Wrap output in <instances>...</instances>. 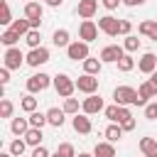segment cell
<instances>
[{
  "instance_id": "6da1fadb",
  "label": "cell",
  "mask_w": 157,
  "mask_h": 157,
  "mask_svg": "<svg viewBox=\"0 0 157 157\" xmlns=\"http://www.w3.org/2000/svg\"><path fill=\"white\" fill-rule=\"evenodd\" d=\"M113 101H115L118 105H137V108H145V105H147V101H145L132 86H118V88L113 91Z\"/></svg>"
},
{
  "instance_id": "7a4b0ae2",
  "label": "cell",
  "mask_w": 157,
  "mask_h": 157,
  "mask_svg": "<svg viewBox=\"0 0 157 157\" xmlns=\"http://www.w3.org/2000/svg\"><path fill=\"white\" fill-rule=\"evenodd\" d=\"M42 15H44V5L42 2H37V0L25 2V17L29 20L32 29H39L42 27Z\"/></svg>"
},
{
  "instance_id": "3957f363",
  "label": "cell",
  "mask_w": 157,
  "mask_h": 157,
  "mask_svg": "<svg viewBox=\"0 0 157 157\" xmlns=\"http://www.w3.org/2000/svg\"><path fill=\"white\" fill-rule=\"evenodd\" d=\"M49 83H54V78H52L49 74H44V71L32 74V76L27 78V93H42V91L49 88Z\"/></svg>"
},
{
  "instance_id": "277c9868",
  "label": "cell",
  "mask_w": 157,
  "mask_h": 157,
  "mask_svg": "<svg viewBox=\"0 0 157 157\" xmlns=\"http://www.w3.org/2000/svg\"><path fill=\"white\" fill-rule=\"evenodd\" d=\"M54 91L61 96V98H71L74 91H76V81L66 74H56L54 76Z\"/></svg>"
},
{
  "instance_id": "5b68a950",
  "label": "cell",
  "mask_w": 157,
  "mask_h": 157,
  "mask_svg": "<svg viewBox=\"0 0 157 157\" xmlns=\"http://www.w3.org/2000/svg\"><path fill=\"white\" fill-rule=\"evenodd\" d=\"M2 64L12 71V69H20L22 64H27V54H22L17 47H7L5 54H2Z\"/></svg>"
},
{
  "instance_id": "8992f818",
  "label": "cell",
  "mask_w": 157,
  "mask_h": 157,
  "mask_svg": "<svg viewBox=\"0 0 157 157\" xmlns=\"http://www.w3.org/2000/svg\"><path fill=\"white\" fill-rule=\"evenodd\" d=\"M66 56H69L71 61H83V59H88V56H91V52H88V42H83V39L71 42V44L66 47Z\"/></svg>"
},
{
  "instance_id": "52a82bcc",
  "label": "cell",
  "mask_w": 157,
  "mask_h": 157,
  "mask_svg": "<svg viewBox=\"0 0 157 157\" xmlns=\"http://www.w3.org/2000/svg\"><path fill=\"white\" fill-rule=\"evenodd\" d=\"M125 56V47H120V44H108V47H103L101 49V61L103 64H118L120 59Z\"/></svg>"
},
{
  "instance_id": "ba28073f",
  "label": "cell",
  "mask_w": 157,
  "mask_h": 157,
  "mask_svg": "<svg viewBox=\"0 0 157 157\" xmlns=\"http://www.w3.org/2000/svg\"><path fill=\"white\" fill-rule=\"evenodd\" d=\"M98 29L108 37H118L120 34V20L113 15H103V17H98Z\"/></svg>"
},
{
  "instance_id": "9c48e42d",
  "label": "cell",
  "mask_w": 157,
  "mask_h": 157,
  "mask_svg": "<svg viewBox=\"0 0 157 157\" xmlns=\"http://www.w3.org/2000/svg\"><path fill=\"white\" fill-rule=\"evenodd\" d=\"M76 91H78V93H86V96L96 93V91H98V76H93V74H81V76L76 78Z\"/></svg>"
},
{
  "instance_id": "30bf717a",
  "label": "cell",
  "mask_w": 157,
  "mask_h": 157,
  "mask_svg": "<svg viewBox=\"0 0 157 157\" xmlns=\"http://www.w3.org/2000/svg\"><path fill=\"white\" fill-rule=\"evenodd\" d=\"M81 110H83L86 115H96V113L105 110V105H103V98H101L98 93H91V96H86V98L81 101Z\"/></svg>"
},
{
  "instance_id": "8fae6325",
  "label": "cell",
  "mask_w": 157,
  "mask_h": 157,
  "mask_svg": "<svg viewBox=\"0 0 157 157\" xmlns=\"http://www.w3.org/2000/svg\"><path fill=\"white\" fill-rule=\"evenodd\" d=\"M98 25L93 22V20H83L81 25H78V39H83V42H93V39H98Z\"/></svg>"
},
{
  "instance_id": "7c38bea8",
  "label": "cell",
  "mask_w": 157,
  "mask_h": 157,
  "mask_svg": "<svg viewBox=\"0 0 157 157\" xmlns=\"http://www.w3.org/2000/svg\"><path fill=\"white\" fill-rule=\"evenodd\" d=\"M47 61H49V49H47V47L29 49V54H27V66L37 69V66H42V64H47Z\"/></svg>"
},
{
  "instance_id": "4fadbf2b",
  "label": "cell",
  "mask_w": 157,
  "mask_h": 157,
  "mask_svg": "<svg viewBox=\"0 0 157 157\" xmlns=\"http://www.w3.org/2000/svg\"><path fill=\"white\" fill-rule=\"evenodd\" d=\"M71 125H74V130H76L78 135H88V132L93 130V123H91V118H88L86 113H76V115L71 118Z\"/></svg>"
},
{
  "instance_id": "5bb4252c",
  "label": "cell",
  "mask_w": 157,
  "mask_h": 157,
  "mask_svg": "<svg viewBox=\"0 0 157 157\" xmlns=\"http://www.w3.org/2000/svg\"><path fill=\"white\" fill-rule=\"evenodd\" d=\"M96 12H98V0H78L76 15H78L81 20H91Z\"/></svg>"
},
{
  "instance_id": "9a60e30c",
  "label": "cell",
  "mask_w": 157,
  "mask_h": 157,
  "mask_svg": "<svg viewBox=\"0 0 157 157\" xmlns=\"http://www.w3.org/2000/svg\"><path fill=\"white\" fill-rule=\"evenodd\" d=\"M137 69L150 76L152 71H157V56H155L152 52H145V54L140 56V61H137Z\"/></svg>"
},
{
  "instance_id": "2e32d148",
  "label": "cell",
  "mask_w": 157,
  "mask_h": 157,
  "mask_svg": "<svg viewBox=\"0 0 157 157\" xmlns=\"http://www.w3.org/2000/svg\"><path fill=\"white\" fill-rule=\"evenodd\" d=\"M137 32H140L142 37L157 42V20H142V22L137 25Z\"/></svg>"
},
{
  "instance_id": "e0dca14e",
  "label": "cell",
  "mask_w": 157,
  "mask_h": 157,
  "mask_svg": "<svg viewBox=\"0 0 157 157\" xmlns=\"http://www.w3.org/2000/svg\"><path fill=\"white\" fill-rule=\"evenodd\" d=\"M140 152L142 157H157V140L155 137H140Z\"/></svg>"
},
{
  "instance_id": "ac0fdd59",
  "label": "cell",
  "mask_w": 157,
  "mask_h": 157,
  "mask_svg": "<svg viewBox=\"0 0 157 157\" xmlns=\"http://www.w3.org/2000/svg\"><path fill=\"white\" fill-rule=\"evenodd\" d=\"M47 120H49V125H52V128H61V125H64V120H66L64 108H49V110H47Z\"/></svg>"
},
{
  "instance_id": "d6986e66",
  "label": "cell",
  "mask_w": 157,
  "mask_h": 157,
  "mask_svg": "<svg viewBox=\"0 0 157 157\" xmlns=\"http://www.w3.org/2000/svg\"><path fill=\"white\" fill-rule=\"evenodd\" d=\"M32 125H29V118H12V123H10V130H12V135H17V137H25V132L29 130Z\"/></svg>"
},
{
  "instance_id": "ffe728a7",
  "label": "cell",
  "mask_w": 157,
  "mask_h": 157,
  "mask_svg": "<svg viewBox=\"0 0 157 157\" xmlns=\"http://www.w3.org/2000/svg\"><path fill=\"white\" fill-rule=\"evenodd\" d=\"M42 140H44L42 128H29V130L25 132V142H27L29 147H39V145H42Z\"/></svg>"
},
{
  "instance_id": "44dd1931",
  "label": "cell",
  "mask_w": 157,
  "mask_h": 157,
  "mask_svg": "<svg viewBox=\"0 0 157 157\" xmlns=\"http://www.w3.org/2000/svg\"><path fill=\"white\" fill-rule=\"evenodd\" d=\"M81 64H83V74H93V76H98L101 69H103V61H101V59H93V56L83 59Z\"/></svg>"
},
{
  "instance_id": "7402d4cb",
  "label": "cell",
  "mask_w": 157,
  "mask_h": 157,
  "mask_svg": "<svg viewBox=\"0 0 157 157\" xmlns=\"http://www.w3.org/2000/svg\"><path fill=\"white\" fill-rule=\"evenodd\" d=\"M123 132H125V130L120 128V123H110V125L103 130V135H105V140H108V142H118V140L123 137Z\"/></svg>"
},
{
  "instance_id": "603a6c76",
  "label": "cell",
  "mask_w": 157,
  "mask_h": 157,
  "mask_svg": "<svg viewBox=\"0 0 157 157\" xmlns=\"http://www.w3.org/2000/svg\"><path fill=\"white\" fill-rule=\"evenodd\" d=\"M93 155L96 157H115V147H113V142H96V147H93Z\"/></svg>"
},
{
  "instance_id": "cb8c5ba5",
  "label": "cell",
  "mask_w": 157,
  "mask_h": 157,
  "mask_svg": "<svg viewBox=\"0 0 157 157\" xmlns=\"http://www.w3.org/2000/svg\"><path fill=\"white\" fill-rule=\"evenodd\" d=\"M69 29H54V34H52V44L54 47H69L71 42H69Z\"/></svg>"
},
{
  "instance_id": "d4e9b609",
  "label": "cell",
  "mask_w": 157,
  "mask_h": 157,
  "mask_svg": "<svg viewBox=\"0 0 157 157\" xmlns=\"http://www.w3.org/2000/svg\"><path fill=\"white\" fill-rule=\"evenodd\" d=\"M137 93H140L145 101H150V98H157V88L150 83V78H147V81H142V83L137 86Z\"/></svg>"
},
{
  "instance_id": "484cf974",
  "label": "cell",
  "mask_w": 157,
  "mask_h": 157,
  "mask_svg": "<svg viewBox=\"0 0 157 157\" xmlns=\"http://www.w3.org/2000/svg\"><path fill=\"white\" fill-rule=\"evenodd\" d=\"M29 125H32V128H44V125H49V120H47V113L32 110V113H29Z\"/></svg>"
},
{
  "instance_id": "4316f807",
  "label": "cell",
  "mask_w": 157,
  "mask_h": 157,
  "mask_svg": "<svg viewBox=\"0 0 157 157\" xmlns=\"http://www.w3.org/2000/svg\"><path fill=\"white\" fill-rule=\"evenodd\" d=\"M10 29H15V32H17L20 37H25V34H27V32L32 29V25H29V20L25 17V20H15V22L10 25Z\"/></svg>"
},
{
  "instance_id": "83f0119b",
  "label": "cell",
  "mask_w": 157,
  "mask_h": 157,
  "mask_svg": "<svg viewBox=\"0 0 157 157\" xmlns=\"http://www.w3.org/2000/svg\"><path fill=\"white\" fill-rule=\"evenodd\" d=\"M17 39H20V34H17L15 29H10V27L0 34V42H2L5 47H15V44H17Z\"/></svg>"
},
{
  "instance_id": "f1b7e54d",
  "label": "cell",
  "mask_w": 157,
  "mask_h": 157,
  "mask_svg": "<svg viewBox=\"0 0 157 157\" xmlns=\"http://www.w3.org/2000/svg\"><path fill=\"white\" fill-rule=\"evenodd\" d=\"M25 42H27V47L29 49H37V47H42L39 42H42V34H39V29H29L27 34H25Z\"/></svg>"
},
{
  "instance_id": "f546056e",
  "label": "cell",
  "mask_w": 157,
  "mask_h": 157,
  "mask_svg": "<svg viewBox=\"0 0 157 157\" xmlns=\"http://www.w3.org/2000/svg\"><path fill=\"white\" fill-rule=\"evenodd\" d=\"M20 108H22L25 113H32V110H37V98H34V93H27V96H22V101H20Z\"/></svg>"
},
{
  "instance_id": "4dcf8cb0",
  "label": "cell",
  "mask_w": 157,
  "mask_h": 157,
  "mask_svg": "<svg viewBox=\"0 0 157 157\" xmlns=\"http://www.w3.org/2000/svg\"><path fill=\"white\" fill-rule=\"evenodd\" d=\"M64 113L66 115H76L78 110H81V103H78V98H64Z\"/></svg>"
},
{
  "instance_id": "1f68e13d",
  "label": "cell",
  "mask_w": 157,
  "mask_h": 157,
  "mask_svg": "<svg viewBox=\"0 0 157 157\" xmlns=\"http://www.w3.org/2000/svg\"><path fill=\"white\" fill-rule=\"evenodd\" d=\"M140 44H142V39H137L135 34H128V37H125V42H123L125 52H137V49H140Z\"/></svg>"
},
{
  "instance_id": "d6a6232c",
  "label": "cell",
  "mask_w": 157,
  "mask_h": 157,
  "mask_svg": "<svg viewBox=\"0 0 157 157\" xmlns=\"http://www.w3.org/2000/svg\"><path fill=\"white\" fill-rule=\"evenodd\" d=\"M135 69V59L130 56V54H125L120 61H118V71H123V74H128V71H132Z\"/></svg>"
},
{
  "instance_id": "836d02e7",
  "label": "cell",
  "mask_w": 157,
  "mask_h": 157,
  "mask_svg": "<svg viewBox=\"0 0 157 157\" xmlns=\"http://www.w3.org/2000/svg\"><path fill=\"white\" fill-rule=\"evenodd\" d=\"M12 113H15L12 101H10V98H2V101H0V118H12Z\"/></svg>"
},
{
  "instance_id": "e575fe53",
  "label": "cell",
  "mask_w": 157,
  "mask_h": 157,
  "mask_svg": "<svg viewBox=\"0 0 157 157\" xmlns=\"http://www.w3.org/2000/svg\"><path fill=\"white\" fill-rule=\"evenodd\" d=\"M25 147H27V142L17 137V140H12V142H10V147H7V150H10L15 157H22V155H25Z\"/></svg>"
},
{
  "instance_id": "d590c367",
  "label": "cell",
  "mask_w": 157,
  "mask_h": 157,
  "mask_svg": "<svg viewBox=\"0 0 157 157\" xmlns=\"http://www.w3.org/2000/svg\"><path fill=\"white\" fill-rule=\"evenodd\" d=\"M105 118L110 120V123H118V118H120V105L118 103H113V105H105Z\"/></svg>"
},
{
  "instance_id": "8d00e7d4",
  "label": "cell",
  "mask_w": 157,
  "mask_h": 157,
  "mask_svg": "<svg viewBox=\"0 0 157 157\" xmlns=\"http://www.w3.org/2000/svg\"><path fill=\"white\" fill-rule=\"evenodd\" d=\"M0 5H2V17H0V25H12L15 20H12V12H10L7 0H0Z\"/></svg>"
},
{
  "instance_id": "74e56055",
  "label": "cell",
  "mask_w": 157,
  "mask_h": 157,
  "mask_svg": "<svg viewBox=\"0 0 157 157\" xmlns=\"http://www.w3.org/2000/svg\"><path fill=\"white\" fill-rule=\"evenodd\" d=\"M56 152H59L61 157H76V150H74L71 142H61V145L56 147Z\"/></svg>"
},
{
  "instance_id": "f35d334b",
  "label": "cell",
  "mask_w": 157,
  "mask_h": 157,
  "mask_svg": "<svg viewBox=\"0 0 157 157\" xmlns=\"http://www.w3.org/2000/svg\"><path fill=\"white\" fill-rule=\"evenodd\" d=\"M145 118H147V120H157V101L145 105Z\"/></svg>"
},
{
  "instance_id": "ab89813d",
  "label": "cell",
  "mask_w": 157,
  "mask_h": 157,
  "mask_svg": "<svg viewBox=\"0 0 157 157\" xmlns=\"http://www.w3.org/2000/svg\"><path fill=\"white\" fill-rule=\"evenodd\" d=\"M29 157H52V155H49V150H47L44 145H39V147H34V150H32V155H29Z\"/></svg>"
},
{
  "instance_id": "60d3db41",
  "label": "cell",
  "mask_w": 157,
  "mask_h": 157,
  "mask_svg": "<svg viewBox=\"0 0 157 157\" xmlns=\"http://www.w3.org/2000/svg\"><path fill=\"white\" fill-rule=\"evenodd\" d=\"M130 29H132V22H130V20H120V34H123V37H128V34H130Z\"/></svg>"
},
{
  "instance_id": "b9f144b4",
  "label": "cell",
  "mask_w": 157,
  "mask_h": 157,
  "mask_svg": "<svg viewBox=\"0 0 157 157\" xmlns=\"http://www.w3.org/2000/svg\"><path fill=\"white\" fill-rule=\"evenodd\" d=\"M0 83H2V86H7V83H10V69H7V66H2V69H0Z\"/></svg>"
},
{
  "instance_id": "7bdbcfd3",
  "label": "cell",
  "mask_w": 157,
  "mask_h": 157,
  "mask_svg": "<svg viewBox=\"0 0 157 157\" xmlns=\"http://www.w3.org/2000/svg\"><path fill=\"white\" fill-rule=\"evenodd\" d=\"M128 118H132L130 108H128V105H120V118H118V123H123V120H128Z\"/></svg>"
},
{
  "instance_id": "ee69618b",
  "label": "cell",
  "mask_w": 157,
  "mask_h": 157,
  "mask_svg": "<svg viewBox=\"0 0 157 157\" xmlns=\"http://www.w3.org/2000/svg\"><path fill=\"white\" fill-rule=\"evenodd\" d=\"M120 128H123L125 132H130V130H135V118H128V120H123V123H120Z\"/></svg>"
},
{
  "instance_id": "f6af8a7d",
  "label": "cell",
  "mask_w": 157,
  "mask_h": 157,
  "mask_svg": "<svg viewBox=\"0 0 157 157\" xmlns=\"http://www.w3.org/2000/svg\"><path fill=\"white\" fill-rule=\"evenodd\" d=\"M120 2H123V0H101V5H103L105 10H115Z\"/></svg>"
},
{
  "instance_id": "bcb514c9",
  "label": "cell",
  "mask_w": 157,
  "mask_h": 157,
  "mask_svg": "<svg viewBox=\"0 0 157 157\" xmlns=\"http://www.w3.org/2000/svg\"><path fill=\"white\" fill-rule=\"evenodd\" d=\"M147 0H123V5H128V7H140V5H145Z\"/></svg>"
},
{
  "instance_id": "7dc6e473",
  "label": "cell",
  "mask_w": 157,
  "mask_h": 157,
  "mask_svg": "<svg viewBox=\"0 0 157 157\" xmlns=\"http://www.w3.org/2000/svg\"><path fill=\"white\" fill-rule=\"evenodd\" d=\"M44 2H47L49 7H61V5H64V0H44Z\"/></svg>"
},
{
  "instance_id": "c3c4849f",
  "label": "cell",
  "mask_w": 157,
  "mask_h": 157,
  "mask_svg": "<svg viewBox=\"0 0 157 157\" xmlns=\"http://www.w3.org/2000/svg\"><path fill=\"white\" fill-rule=\"evenodd\" d=\"M150 83L157 88V71H152V74H150Z\"/></svg>"
},
{
  "instance_id": "681fc988",
  "label": "cell",
  "mask_w": 157,
  "mask_h": 157,
  "mask_svg": "<svg viewBox=\"0 0 157 157\" xmlns=\"http://www.w3.org/2000/svg\"><path fill=\"white\" fill-rule=\"evenodd\" d=\"M0 157H15V155H12L10 150H7V152H0Z\"/></svg>"
},
{
  "instance_id": "f907efd6",
  "label": "cell",
  "mask_w": 157,
  "mask_h": 157,
  "mask_svg": "<svg viewBox=\"0 0 157 157\" xmlns=\"http://www.w3.org/2000/svg\"><path fill=\"white\" fill-rule=\"evenodd\" d=\"M76 157H96V155H88V152H78Z\"/></svg>"
},
{
  "instance_id": "816d5d0a",
  "label": "cell",
  "mask_w": 157,
  "mask_h": 157,
  "mask_svg": "<svg viewBox=\"0 0 157 157\" xmlns=\"http://www.w3.org/2000/svg\"><path fill=\"white\" fill-rule=\"evenodd\" d=\"M52 157H61V155H59V152H54V155H52Z\"/></svg>"
},
{
  "instance_id": "f5cc1de1",
  "label": "cell",
  "mask_w": 157,
  "mask_h": 157,
  "mask_svg": "<svg viewBox=\"0 0 157 157\" xmlns=\"http://www.w3.org/2000/svg\"><path fill=\"white\" fill-rule=\"evenodd\" d=\"M155 101H157V98H155Z\"/></svg>"
},
{
  "instance_id": "db71d44e",
  "label": "cell",
  "mask_w": 157,
  "mask_h": 157,
  "mask_svg": "<svg viewBox=\"0 0 157 157\" xmlns=\"http://www.w3.org/2000/svg\"><path fill=\"white\" fill-rule=\"evenodd\" d=\"M27 2H29V0H27Z\"/></svg>"
},
{
  "instance_id": "11a10c76",
  "label": "cell",
  "mask_w": 157,
  "mask_h": 157,
  "mask_svg": "<svg viewBox=\"0 0 157 157\" xmlns=\"http://www.w3.org/2000/svg\"><path fill=\"white\" fill-rule=\"evenodd\" d=\"M22 157H25V155H22Z\"/></svg>"
}]
</instances>
